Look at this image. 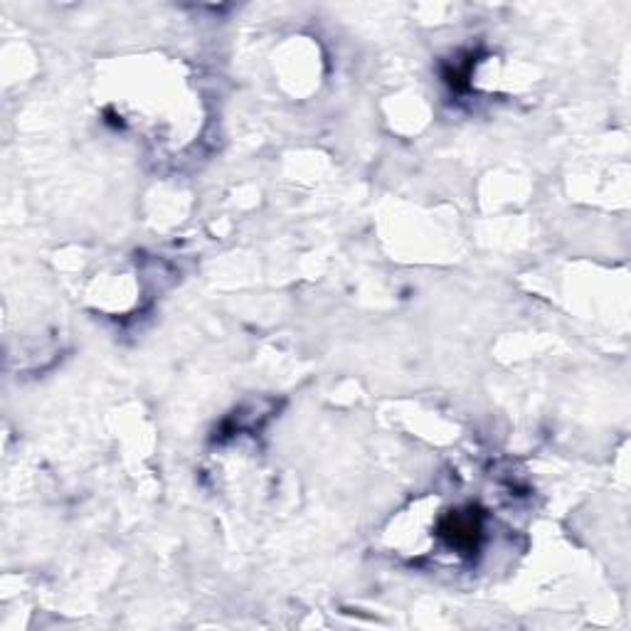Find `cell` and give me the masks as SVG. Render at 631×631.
I'll return each instance as SVG.
<instances>
[{
    "label": "cell",
    "instance_id": "obj_1",
    "mask_svg": "<svg viewBox=\"0 0 631 631\" xmlns=\"http://www.w3.org/2000/svg\"><path fill=\"white\" fill-rule=\"evenodd\" d=\"M441 533L449 538L454 546L474 547L476 538L481 536V526H478L476 516H464V513H454L444 520Z\"/></svg>",
    "mask_w": 631,
    "mask_h": 631
}]
</instances>
